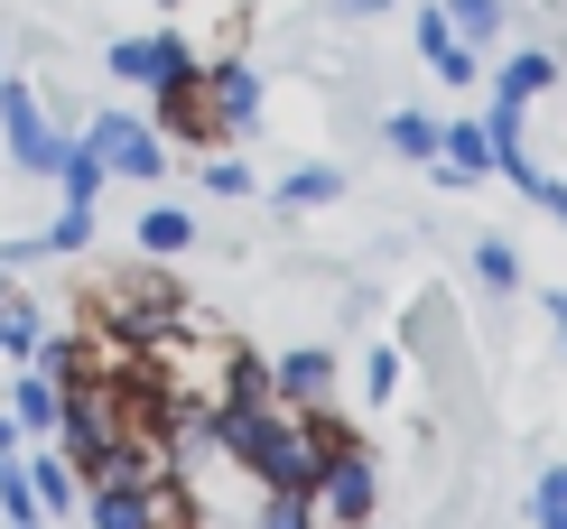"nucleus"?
<instances>
[{
	"mask_svg": "<svg viewBox=\"0 0 567 529\" xmlns=\"http://www.w3.org/2000/svg\"><path fill=\"white\" fill-rule=\"evenodd\" d=\"M215 446L261 492H317L326 455H336V418H317V408H279V400H243V408H215Z\"/></svg>",
	"mask_w": 567,
	"mask_h": 529,
	"instance_id": "1",
	"label": "nucleus"
},
{
	"mask_svg": "<svg viewBox=\"0 0 567 529\" xmlns=\"http://www.w3.org/2000/svg\"><path fill=\"white\" fill-rule=\"evenodd\" d=\"M75 139L103 158V177H131V186L168 177V139H158V122H140V112H93Z\"/></svg>",
	"mask_w": 567,
	"mask_h": 529,
	"instance_id": "2",
	"label": "nucleus"
},
{
	"mask_svg": "<svg viewBox=\"0 0 567 529\" xmlns=\"http://www.w3.org/2000/svg\"><path fill=\"white\" fill-rule=\"evenodd\" d=\"M0 139H10V167H19V177H56L75 131H56V122H47V103H38V84L10 75V84H0Z\"/></svg>",
	"mask_w": 567,
	"mask_h": 529,
	"instance_id": "3",
	"label": "nucleus"
},
{
	"mask_svg": "<svg viewBox=\"0 0 567 529\" xmlns=\"http://www.w3.org/2000/svg\"><path fill=\"white\" fill-rule=\"evenodd\" d=\"M317 501L326 520H344V529H363L372 520V501H382V474H372V446H353V437H336V455H326V474H317Z\"/></svg>",
	"mask_w": 567,
	"mask_h": 529,
	"instance_id": "4",
	"label": "nucleus"
},
{
	"mask_svg": "<svg viewBox=\"0 0 567 529\" xmlns=\"http://www.w3.org/2000/svg\"><path fill=\"white\" fill-rule=\"evenodd\" d=\"M93 529H177V492L158 474H122V484H84Z\"/></svg>",
	"mask_w": 567,
	"mask_h": 529,
	"instance_id": "5",
	"label": "nucleus"
},
{
	"mask_svg": "<svg viewBox=\"0 0 567 529\" xmlns=\"http://www.w3.org/2000/svg\"><path fill=\"white\" fill-rule=\"evenodd\" d=\"M103 65H112L122 84H150V93H158V84L196 75L205 56H196V46H186L177 29H140V38H112V46H103Z\"/></svg>",
	"mask_w": 567,
	"mask_h": 529,
	"instance_id": "6",
	"label": "nucleus"
},
{
	"mask_svg": "<svg viewBox=\"0 0 567 529\" xmlns=\"http://www.w3.org/2000/svg\"><path fill=\"white\" fill-rule=\"evenodd\" d=\"M158 139H186V149H215L224 122H215V93H205V65L177 84H158Z\"/></svg>",
	"mask_w": 567,
	"mask_h": 529,
	"instance_id": "7",
	"label": "nucleus"
},
{
	"mask_svg": "<svg viewBox=\"0 0 567 529\" xmlns=\"http://www.w3.org/2000/svg\"><path fill=\"white\" fill-rule=\"evenodd\" d=\"M205 93H215L224 139H251V131H261V65H243V56H205Z\"/></svg>",
	"mask_w": 567,
	"mask_h": 529,
	"instance_id": "8",
	"label": "nucleus"
},
{
	"mask_svg": "<svg viewBox=\"0 0 567 529\" xmlns=\"http://www.w3.org/2000/svg\"><path fill=\"white\" fill-rule=\"evenodd\" d=\"M270 400L279 408H326V400H336V353H326V344H289L270 363Z\"/></svg>",
	"mask_w": 567,
	"mask_h": 529,
	"instance_id": "9",
	"label": "nucleus"
},
{
	"mask_svg": "<svg viewBox=\"0 0 567 529\" xmlns=\"http://www.w3.org/2000/svg\"><path fill=\"white\" fill-rule=\"evenodd\" d=\"M419 65H429L437 84H475V75H484V46H465L456 19L429 0V10H419Z\"/></svg>",
	"mask_w": 567,
	"mask_h": 529,
	"instance_id": "10",
	"label": "nucleus"
},
{
	"mask_svg": "<svg viewBox=\"0 0 567 529\" xmlns=\"http://www.w3.org/2000/svg\"><path fill=\"white\" fill-rule=\"evenodd\" d=\"M493 167V122H437V177L446 186H475Z\"/></svg>",
	"mask_w": 567,
	"mask_h": 529,
	"instance_id": "11",
	"label": "nucleus"
},
{
	"mask_svg": "<svg viewBox=\"0 0 567 529\" xmlns=\"http://www.w3.org/2000/svg\"><path fill=\"white\" fill-rule=\"evenodd\" d=\"M56 408H65V391H56V381H47L38 363H19V391H10L19 437H56Z\"/></svg>",
	"mask_w": 567,
	"mask_h": 529,
	"instance_id": "12",
	"label": "nucleus"
},
{
	"mask_svg": "<svg viewBox=\"0 0 567 529\" xmlns=\"http://www.w3.org/2000/svg\"><path fill=\"white\" fill-rule=\"evenodd\" d=\"M549 84H558V56H549V46H522V56L503 65V84H493V103L530 112V103H539V93H549Z\"/></svg>",
	"mask_w": 567,
	"mask_h": 529,
	"instance_id": "13",
	"label": "nucleus"
},
{
	"mask_svg": "<svg viewBox=\"0 0 567 529\" xmlns=\"http://www.w3.org/2000/svg\"><path fill=\"white\" fill-rule=\"evenodd\" d=\"M29 492H38V511H84V474L65 465L56 446H47V455H29Z\"/></svg>",
	"mask_w": 567,
	"mask_h": 529,
	"instance_id": "14",
	"label": "nucleus"
},
{
	"mask_svg": "<svg viewBox=\"0 0 567 529\" xmlns=\"http://www.w3.org/2000/svg\"><path fill=\"white\" fill-rule=\"evenodd\" d=\"M140 251H150V260L196 251V214H186V205H150V214H140Z\"/></svg>",
	"mask_w": 567,
	"mask_h": 529,
	"instance_id": "15",
	"label": "nucleus"
},
{
	"mask_svg": "<svg viewBox=\"0 0 567 529\" xmlns=\"http://www.w3.org/2000/svg\"><path fill=\"white\" fill-rule=\"evenodd\" d=\"M344 196V167H289V177H279V214H317V205H336Z\"/></svg>",
	"mask_w": 567,
	"mask_h": 529,
	"instance_id": "16",
	"label": "nucleus"
},
{
	"mask_svg": "<svg viewBox=\"0 0 567 529\" xmlns=\"http://www.w3.org/2000/svg\"><path fill=\"white\" fill-rule=\"evenodd\" d=\"M38 344H47L38 307H29V298H10V288H0V353H10V363H38Z\"/></svg>",
	"mask_w": 567,
	"mask_h": 529,
	"instance_id": "17",
	"label": "nucleus"
},
{
	"mask_svg": "<svg viewBox=\"0 0 567 529\" xmlns=\"http://www.w3.org/2000/svg\"><path fill=\"white\" fill-rule=\"evenodd\" d=\"M0 520L10 529H38L47 511H38V492H29V465H19V455H0Z\"/></svg>",
	"mask_w": 567,
	"mask_h": 529,
	"instance_id": "18",
	"label": "nucleus"
},
{
	"mask_svg": "<svg viewBox=\"0 0 567 529\" xmlns=\"http://www.w3.org/2000/svg\"><path fill=\"white\" fill-rule=\"evenodd\" d=\"M437 10L456 19L465 46H493V38H503V0H437Z\"/></svg>",
	"mask_w": 567,
	"mask_h": 529,
	"instance_id": "19",
	"label": "nucleus"
},
{
	"mask_svg": "<svg viewBox=\"0 0 567 529\" xmlns=\"http://www.w3.org/2000/svg\"><path fill=\"white\" fill-rule=\"evenodd\" d=\"M56 186H65V205H93V196H103V158H93L84 139H65V167H56Z\"/></svg>",
	"mask_w": 567,
	"mask_h": 529,
	"instance_id": "20",
	"label": "nucleus"
},
{
	"mask_svg": "<svg viewBox=\"0 0 567 529\" xmlns=\"http://www.w3.org/2000/svg\"><path fill=\"white\" fill-rule=\"evenodd\" d=\"M391 149H400V158H429V167H437V122L400 103V112H391Z\"/></svg>",
	"mask_w": 567,
	"mask_h": 529,
	"instance_id": "21",
	"label": "nucleus"
},
{
	"mask_svg": "<svg viewBox=\"0 0 567 529\" xmlns=\"http://www.w3.org/2000/svg\"><path fill=\"white\" fill-rule=\"evenodd\" d=\"M243 400H270V363L261 353H233L224 363V408H243Z\"/></svg>",
	"mask_w": 567,
	"mask_h": 529,
	"instance_id": "22",
	"label": "nucleus"
},
{
	"mask_svg": "<svg viewBox=\"0 0 567 529\" xmlns=\"http://www.w3.org/2000/svg\"><path fill=\"white\" fill-rule=\"evenodd\" d=\"M84 242H93V205H65L56 224H47L38 242H19V251H84Z\"/></svg>",
	"mask_w": 567,
	"mask_h": 529,
	"instance_id": "23",
	"label": "nucleus"
},
{
	"mask_svg": "<svg viewBox=\"0 0 567 529\" xmlns=\"http://www.w3.org/2000/svg\"><path fill=\"white\" fill-rule=\"evenodd\" d=\"M475 279L493 288V298H512V288H522V251L512 242H475Z\"/></svg>",
	"mask_w": 567,
	"mask_h": 529,
	"instance_id": "24",
	"label": "nucleus"
},
{
	"mask_svg": "<svg viewBox=\"0 0 567 529\" xmlns=\"http://www.w3.org/2000/svg\"><path fill=\"white\" fill-rule=\"evenodd\" d=\"M530 520H539V529H567V465H539V484H530Z\"/></svg>",
	"mask_w": 567,
	"mask_h": 529,
	"instance_id": "25",
	"label": "nucleus"
},
{
	"mask_svg": "<svg viewBox=\"0 0 567 529\" xmlns=\"http://www.w3.org/2000/svg\"><path fill=\"white\" fill-rule=\"evenodd\" d=\"M261 529H317V501H307V492H270Z\"/></svg>",
	"mask_w": 567,
	"mask_h": 529,
	"instance_id": "26",
	"label": "nucleus"
},
{
	"mask_svg": "<svg viewBox=\"0 0 567 529\" xmlns=\"http://www.w3.org/2000/svg\"><path fill=\"white\" fill-rule=\"evenodd\" d=\"M205 196H224V205L251 196V167H243V158H205Z\"/></svg>",
	"mask_w": 567,
	"mask_h": 529,
	"instance_id": "27",
	"label": "nucleus"
},
{
	"mask_svg": "<svg viewBox=\"0 0 567 529\" xmlns=\"http://www.w3.org/2000/svg\"><path fill=\"white\" fill-rule=\"evenodd\" d=\"M363 391H372V400H391V391H400V353H391V344L363 363Z\"/></svg>",
	"mask_w": 567,
	"mask_h": 529,
	"instance_id": "28",
	"label": "nucleus"
},
{
	"mask_svg": "<svg viewBox=\"0 0 567 529\" xmlns=\"http://www.w3.org/2000/svg\"><path fill=\"white\" fill-rule=\"evenodd\" d=\"M539 317L558 325V344H567V288H539Z\"/></svg>",
	"mask_w": 567,
	"mask_h": 529,
	"instance_id": "29",
	"label": "nucleus"
},
{
	"mask_svg": "<svg viewBox=\"0 0 567 529\" xmlns=\"http://www.w3.org/2000/svg\"><path fill=\"white\" fill-rule=\"evenodd\" d=\"M530 205H549L558 224H567V186H558V177H539V186H530Z\"/></svg>",
	"mask_w": 567,
	"mask_h": 529,
	"instance_id": "30",
	"label": "nucleus"
},
{
	"mask_svg": "<svg viewBox=\"0 0 567 529\" xmlns=\"http://www.w3.org/2000/svg\"><path fill=\"white\" fill-rule=\"evenodd\" d=\"M344 10H353V19H382V10H400V0H344Z\"/></svg>",
	"mask_w": 567,
	"mask_h": 529,
	"instance_id": "31",
	"label": "nucleus"
},
{
	"mask_svg": "<svg viewBox=\"0 0 567 529\" xmlns=\"http://www.w3.org/2000/svg\"><path fill=\"white\" fill-rule=\"evenodd\" d=\"M0 455H19V418H10V408H0Z\"/></svg>",
	"mask_w": 567,
	"mask_h": 529,
	"instance_id": "32",
	"label": "nucleus"
},
{
	"mask_svg": "<svg viewBox=\"0 0 567 529\" xmlns=\"http://www.w3.org/2000/svg\"><path fill=\"white\" fill-rule=\"evenodd\" d=\"M0 56H10V46H0ZM0 84H10V65H0Z\"/></svg>",
	"mask_w": 567,
	"mask_h": 529,
	"instance_id": "33",
	"label": "nucleus"
},
{
	"mask_svg": "<svg viewBox=\"0 0 567 529\" xmlns=\"http://www.w3.org/2000/svg\"><path fill=\"white\" fill-rule=\"evenodd\" d=\"M158 10H177V0H158Z\"/></svg>",
	"mask_w": 567,
	"mask_h": 529,
	"instance_id": "34",
	"label": "nucleus"
}]
</instances>
